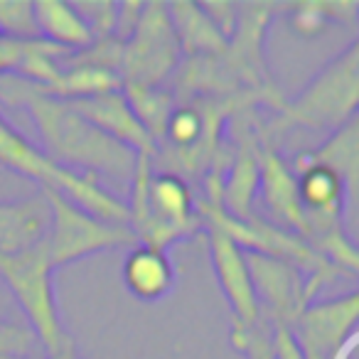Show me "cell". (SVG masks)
<instances>
[{
  "label": "cell",
  "mask_w": 359,
  "mask_h": 359,
  "mask_svg": "<svg viewBox=\"0 0 359 359\" xmlns=\"http://www.w3.org/2000/svg\"><path fill=\"white\" fill-rule=\"evenodd\" d=\"M11 109L27 111L42 138L40 150L55 165L96 180L109 177L126 187L130 185L138 155L94 128L67 101L45 96L37 86L15 76Z\"/></svg>",
  "instance_id": "6da1fadb"
},
{
  "label": "cell",
  "mask_w": 359,
  "mask_h": 359,
  "mask_svg": "<svg viewBox=\"0 0 359 359\" xmlns=\"http://www.w3.org/2000/svg\"><path fill=\"white\" fill-rule=\"evenodd\" d=\"M126 207L128 229L140 246L168 254L170 246L202 231V217L190 182L172 172H155L150 158H135Z\"/></svg>",
  "instance_id": "7a4b0ae2"
},
{
  "label": "cell",
  "mask_w": 359,
  "mask_h": 359,
  "mask_svg": "<svg viewBox=\"0 0 359 359\" xmlns=\"http://www.w3.org/2000/svg\"><path fill=\"white\" fill-rule=\"evenodd\" d=\"M359 101V42H349L344 52L330 60L310 84L285 101L269 126H264V135L283 133L288 128L308 130H339L352 118H357Z\"/></svg>",
  "instance_id": "3957f363"
},
{
  "label": "cell",
  "mask_w": 359,
  "mask_h": 359,
  "mask_svg": "<svg viewBox=\"0 0 359 359\" xmlns=\"http://www.w3.org/2000/svg\"><path fill=\"white\" fill-rule=\"evenodd\" d=\"M0 168L27 177L40 185V190H55L89 215L114 224H128L126 200H118L106 190L96 177L72 172L55 165L35 143L25 138L6 116L0 114Z\"/></svg>",
  "instance_id": "277c9868"
},
{
  "label": "cell",
  "mask_w": 359,
  "mask_h": 359,
  "mask_svg": "<svg viewBox=\"0 0 359 359\" xmlns=\"http://www.w3.org/2000/svg\"><path fill=\"white\" fill-rule=\"evenodd\" d=\"M0 280L20 305L22 315L30 323V332L40 339L47 354L60 352L72 342L57 305L55 266L47 241L22 254L0 256Z\"/></svg>",
  "instance_id": "5b68a950"
},
{
  "label": "cell",
  "mask_w": 359,
  "mask_h": 359,
  "mask_svg": "<svg viewBox=\"0 0 359 359\" xmlns=\"http://www.w3.org/2000/svg\"><path fill=\"white\" fill-rule=\"evenodd\" d=\"M50 205V246L52 266L65 269L81 259H91L96 254L114 249H130L135 246V236L128 224H114L89 215L65 195L55 190H40Z\"/></svg>",
  "instance_id": "8992f818"
},
{
  "label": "cell",
  "mask_w": 359,
  "mask_h": 359,
  "mask_svg": "<svg viewBox=\"0 0 359 359\" xmlns=\"http://www.w3.org/2000/svg\"><path fill=\"white\" fill-rule=\"evenodd\" d=\"M185 55L170 25L165 3H145L133 35L123 42L118 76L123 86H163L177 74Z\"/></svg>",
  "instance_id": "52a82bcc"
},
{
  "label": "cell",
  "mask_w": 359,
  "mask_h": 359,
  "mask_svg": "<svg viewBox=\"0 0 359 359\" xmlns=\"http://www.w3.org/2000/svg\"><path fill=\"white\" fill-rule=\"evenodd\" d=\"M202 234L207 236V249H210V261L215 269L217 283H219L222 295L226 298L231 310L229 337H239L261 320V308L256 300L254 283H251L244 249L236 246L224 231L205 224V222H202Z\"/></svg>",
  "instance_id": "ba28073f"
},
{
  "label": "cell",
  "mask_w": 359,
  "mask_h": 359,
  "mask_svg": "<svg viewBox=\"0 0 359 359\" xmlns=\"http://www.w3.org/2000/svg\"><path fill=\"white\" fill-rule=\"evenodd\" d=\"M244 256L256 290V300H259L261 318L269 325L290 327L300 310L313 303L305 288V276L273 256L256 254V251H244Z\"/></svg>",
  "instance_id": "9c48e42d"
},
{
  "label": "cell",
  "mask_w": 359,
  "mask_h": 359,
  "mask_svg": "<svg viewBox=\"0 0 359 359\" xmlns=\"http://www.w3.org/2000/svg\"><path fill=\"white\" fill-rule=\"evenodd\" d=\"M256 133H259V197L256 200H261L269 215L264 219L308 244V222L298 200L293 170L273 148V138H266L261 128H256Z\"/></svg>",
  "instance_id": "30bf717a"
},
{
  "label": "cell",
  "mask_w": 359,
  "mask_h": 359,
  "mask_svg": "<svg viewBox=\"0 0 359 359\" xmlns=\"http://www.w3.org/2000/svg\"><path fill=\"white\" fill-rule=\"evenodd\" d=\"M357 315L359 293H347L342 298L310 303L300 310L290 330L303 354L332 359L347 339L357 337Z\"/></svg>",
  "instance_id": "8fae6325"
},
{
  "label": "cell",
  "mask_w": 359,
  "mask_h": 359,
  "mask_svg": "<svg viewBox=\"0 0 359 359\" xmlns=\"http://www.w3.org/2000/svg\"><path fill=\"white\" fill-rule=\"evenodd\" d=\"M67 104L81 118L89 121L94 128H99L101 133L109 135L116 143H121L123 148H128L138 158L155 160L158 145L150 138L148 130L143 128V123L135 118L133 109H130L123 96V89L111 91V94L91 96V99H81V101H67Z\"/></svg>",
  "instance_id": "7c38bea8"
},
{
  "label": "cell",
  "mask_w": 359,
  "mask_h": 359,
  "mask_svg": "<svg viewBox=\"0 0 359 359\" xmlns=\"http://www.w3.org/2000/svg\"><path fill=\"white\" fill-rule=\"evenodd\" d=\"M259 197V133L244 130L239 150L229 160V168L222 175L219 205L231 219L251 222L256 217Z\"/></svg>",
  "instance_id": "4fadbf2b"
},
{
  "label": "cell",
  "mask_w": 359,
  "mask_h": 359,
  "mask_svg": "<svg viewBox=\"0 0 359 359\" xmlns=\"http://www.w3.org/2000/svg\"><path fill=\"white\" fill-rule=\"evenodd\" d=\"M50 234V205L45 195L0 202V256H15L45 244Z\"/></svg>",
  "instance_id": "5bb4252c"
},
{
  "label": "cell",
  "mask_w": 359,
  "mask_h": 359,
  "mask_svg": "<svg viewBox=\"0 0 359 359\" xmlns=\"http://www.w3.org/2000/svg\"><path fill=\"white\" fill-rule=\"evenodd\" d=\"M123 285L140 303H158L172 293L177 283V271L165 251L150 246H130L121 266Z\"/></svg>",
  "instance_id": "9a60e30c"
},
{
  "label": "cell",
  "mask_w": 359,
  "mask_h": 359,
  "mask_svg": "<svg viewBox=\"0 0 359 359\" xmlns=\"http://www.w3.org/2000/svg\"><path fill=\"white\" fill-rule=\"evenodd\" d=\"M170 25L175 30V37L180 42V50L185 60H205V57H219L226 50L229 42L222 37V32L212 25V20L205 15L200 3H165Z\"/></svg>",
  "instance_id": "2e32d148"
},
{
  "label": "cell",
  "mask_w": 359,
  "mask_h": 359,
  "mask_svg": "<svg viewBox=\"0 0 359 359\" xmlns=\"http://www.w3.org/2000/svg\"><path fill=\"white\" fill-rule=\"evenodd\" d=\"M32 18H35L37 37L67 52H81L96 42L74 3L37 0L32 3Z\"/></svg>",
  "instance_id": "e0dca14e"
},
{
  "label": "cell",
  "mask_w": 359,
  "mask_h": 359,
  "mask_svg": "<svg viewBox=\"0 0 359 359\" xmlns=\"http://www.w3.org/2000/svg\"><path fill=\"white\" fill-rule=\"evenodd\" d=\"M303 165H325L334 170L339 177L347 182L352 197H357V177H359V128L357 118H352L347 126L334 130L323 145L313 150H305L293 158L288 165L290 170H298Z\"/></svg>",
  "instance_id": "ac0fdd59"
},
{
  "label": "cell",
  "mask_w": 359,
  "mask_h": 359,
  "mask_svg": "<svg viewBox=\"0 0 359 359\" xmlns=\"http://www.w3.org/2000/svg\"><path fill=\"white\" fill-rule=\"evenodd\" d=\"M121 76L114 74L109 69L91 65H65L57 76L55 84H50L47 89H37L45 96L60 101H81L91 99L99 94H111V91H121Z\"/></svg>",
  "instance_id": "d6986e66"
},
{
  "label": "cell",
  "mask_w": 359,
  "mask_h": 359,
  "mask_svg": "<svg viewBox=\"0 0 359 359\" xmlns=\"http://www.w3.org/2000/svg\"><path fill=\"white\" fill-rule=\"evenodd\" d=\"M280 13H288V25L303 40H315L323 35L327 27L337 25H354L359 6L357 3H293V6H280Z\"/></svg>",
  "instance_id": "ffe728a7"
},
{
  "label": "cell",
  "mask_w": 359,
  "mask_h": 359,
  "mask_svg": "<svg viewBox=\"0 0 359 359\" xmlns=\"http://www.w3.org/2000/svg\"><path fill=\"white\" fill-rule=\"evenodd\" d=\"M123 96L133 109L135 118L143 123V128L155 140V145L163 143L165 123L177 106L175 91L163 89V86H123Z\"/></svg>",
  "instance_id": "44dd1931"
},
{
  "label": "cell",
  "mask_w": 359,
  "mask_h": 359,
  "mask_svg": "<svg viewBox=\"0 0 359 359\" xmlns=\"http://www.w3.org/2000/svg\"><path fill=\"white\" fill-rule=\"evenodd\" d=\"M0 35L8 40H37L32 3H27V0H0Z\"/></svg>",
  "instance_id": "7402d4cb"
},
{
  "label": "cell",
  "mask_w": 359,
  "mask_h": 359,
  "mask_svg": "<svg viewBox=\"0 0 359 359\" xmlns=\"http://www.w3.org/2000/svg\"><path fill=\"white\" fill-rule=\"evenodd\" d=\"M79 15L84 18L86 27L91 30L94 40H106L114 37L116 15H118V3H74Z\"/></svg>",
  "instance_id": "603a6c76"
},
{
  "label": "cell",
  "mask_w": 359,
  "mask_h": 359,
  "mask_svg": "<svg viewBox=\"0 0 359 359\" xmlns=\"http://www.w3.org/2000/svg\"><path fill=\"white\" fill-rule=\"evenodd\" d=\"M32 339L30 330L0 320V359H22L32 349Z\"/></svg>",
  "instance_id": "cb8c5ba5"
},
{
  "label": "cell",
  "mask_w": 359,
  "mask_h": 359,
  "mask_svg": "<svg viewBox=\"0 0 359 359\" xmlns=\"http://www.w3.org/2000/svg\"><path fill=\"white\" fill-rule=\"evenodd\" d=\"M200 8L212 20V25L222 32V37L229 42L239 25V3H200Z\"/></svg>",
  "instance_id": "d4e9b609"
},
{
  "label": "cell",
  "mask_w": 359,
  "mask_h": 359,
  "mask_svg": "<svg viewBox=\"0 0 359 359\" xmlns=\"http://www.w3.org/2000/svg\"><path fill=\"white\" fill-rule=\"evenodd\" d=\"M20 42L22 40H8L0 35V74H13L20 55Z\"/></svg>",
  "instance_id": "484cf974"
},
{
  "label": "cell",
  "mask_w": 359,
  "mask_h": 359,
  "mask_svg": "<svg viewBox=\"0 0 359 359\" xmlns=\"http://www.w3.org/2000/svg\"><path fill=\"white\" fill-rule=\"evenodd\" d=\"M45 359H81V354H79V349H76L74 339H72V342H69V344H65V347H62L60 352L47 354Z\"/></svg>",
  "instance_id": "4316f807"
},
{
  "label": "cell",
  "mask_w": 359,
  "mask_h": 359,
  "mask_svg": "<svg viewBox=\"0 0 359 359\" xmlns=\"http://www.w3.org/2000/svg\"><path fill=\"white\" fill-rule=\"evenodd\" d=\"M0 114H3V109H0Z\"/></svg>",
  "instance_id": "83f0119b"
}]
</instances>
